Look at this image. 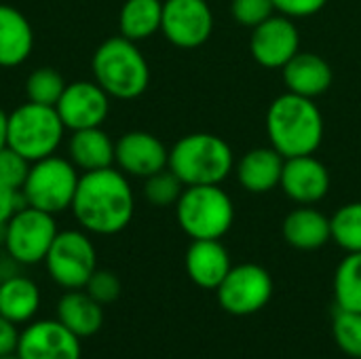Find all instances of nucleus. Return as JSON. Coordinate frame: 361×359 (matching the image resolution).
<instances>
[{"label": "nucleus", "instance_id": "ddd939ff", "mask_svg": "<svg viewBox=\"0 0 361 359\" xmlns=\"http://www.w3.org/2000/svg\"><path fill=\"white\" fill-rule=\"evenodd\" d=\"M19 359H80V339L70 332L57 317L36 320L19 332Z\"/></svg>", "mask_w": 361, "mask_h": 359}, {"label": "nucleus", "instance_id": "bb28decb", "mask_svg": "<svg viewBox=\"0 0 361 359\" xmlns=\"http://www.w3.org/2000/svg\"><path fill=\"white\" fill-rule=\"evenodd\" d=\"M332 241L347 254L361 252V201L343 205L330 218Z\"/></svg>", "mask_w": 361, "mask_h": 359}, {"label": "nucleus", "instance_id": "c756f323", "mask_svg": "<svg viewBox=\"0 0 361 359\" xmlns=\"http://www.w3.org/2000/svg\"><path fill=\"white\" fill-rule=\"evenodd\" d=\"M184 188L186 186L180 182V178L167 167V169L157 171L150 178H146V182H144V197L154 207H171V205L178 203V199L184 193Z\"/></svg>", "mask_w": 361, "mask_h": 359}, {"label": "nucleus", "instance_id": "0eeeda50", "mask_svg": "<svg viewBox=\"0 0 361 359\" xmlns=\"http://www.w3.org/2000/svg\"><path fill=\"white\" fill-rule=\"evenodd\" d=\"M80 171L70 159L51 154L30 165L27 178L19 193L25 205L55 216L72 207Z\"/></svg>", "mask_w": 361, "mask_h": 359}, {"label": "nucleus", "instance_id": "4be33fe9", "mask_svg": "<svg viewBox=\"0 0 361 359\" xmlns=\"http://www.w3.org/2000/svg\"><path fill=\"white\" fill-rule=\"evenodd\" d=\"M57 320L80 341L95 336L104 326V307L85 290H66L57 300Z\"/></svg>", "mask_w": 361, "mask_h": 359}, {"label": "nucleus", "instance_id": "473e14b6", "mask_svg": "<svg viewBox=\"0 0 361 359\" xmlns=\"http://www.w3.org/2000/svg\"><path fill=\"white\" fill-rule=\"evenodd\" d=\"M85 292H87L93 300H97L102 307H104V305H112V303L121 296V281H118V277H116L112 271H102V269H97V271L91 275V279L87 281Z\"/></svg>", "mask_w": 361, "mask_h": 359}, {"label": "nucleus", "instance_id": "4468645a", "mask_svg": "<svg viewBox=\"0 0 361 359\" xmlns=\"http://www.w3.org/2000/svg\"><path fill=\"white\" fill-rule=\"evenodd\" d=\"M300 51V32L292 17L275 13L252 30L250 53L269 70L283 68Z\"/></svg>", "mask_w": 361, "mask_h": 359}, {"label": "nucleus", "instance_id": "dca6fc26", "mask_svg": "<svg viewBox=\"0 0 361 359\" xmlns=\"http://www.w3.org/2000/svg\"><path fill=\"white\" fill-rule=\"evenodd\" d=\"M279 186L294 203L313 205L330 193V171L313 154L292 157L283 163Z\"/></svg>", "mask_w": 361, "mask_h": 359}, {"label": "nucleus", "instance_id": "e433bc0d", "mask_svg": "<svg viewBox=\"0 0 361 359\" xmlns=\"http://www.w3.org/2000/svg\"><path fill=\"white\" fill-rule=\"evenodd\" d=\"M6 125H8V114L0 108V150L6 146Z\"/></svg>", "mask_w": 361, "mask_h": 359}, {"label": "nucleus", "instance_id": "7c9ffc66", "mask_svg": "<svg viewBox=\"0 0 361 359\" xmlns=\"http://www.w3.org/2000/svg\"><path fill=\"white\" fill-rule=\"evenodd\" d=\"M233 19L243 28H256L277 13L273 0H233L231 2Z\"/></svg>", "mask_w": 361, "mask_h": 359}, {"label": "nucleus", "instance_id": "f704fd0d", "mask_svg": "<svg viewBox=\"0 0 361 359\" xmlns=\"http://www.w3.org/2000/svg\"><path fill=\"white\" fill-rule=\"evenodd\" d=\"M21 205H25L21 193H19V190H13V188L4 186V184L0 182V231L4 229V224L11 220V216H13Z\"/></svg>", "mask_w": 361, "mask_h": 359}, {"label": "nucleus", "instance_id": "a878e982", "mask_svg": "<svg viewBox=\"0 0 361 359\" xmlns=\"http://www.w3.org/2000/svg\"><path fill=\"white\" fill-rule=\"evenodd\" d=\"M334 298L338 309L361 313V252L347 254L336 267Z\"/></svg>", "mask_w": 361, "mask_h": 359}, {"label": "nucleus", "instance_id": "2eb2a0df", "mask_svg": "<svg viewBox=\"0 0 361 359\" xmlns=\"http://www.w3.org/2000/svg\"><path fill=\"white\" fill-rule=\"evenodd\" d=\"M114 163L125 176L146 180L152 174L167 169L169 150L157 135L148 131H129L116 142Z\"/></svg>", "mask_w": 361, "mask_h": 359}, {"label": "nucleus", "instance_id": "393cba45", "mask_svg": "<svg viewBox=\"0 0 361 359\" xmlns=\"http://www.w3.org/2000/svg\"><path fill=\"white\" fill-rule=\"evenodd\" d=\"M163 0H125L118 13L121 36L142 42L161 30Z\"/></svg>", "mask_w": 361, "mask_h": 359}, {"label": "nucleus", "instance_id": "20e7f679", "mask_svg": "<svg viewBox=\"0 0 361 359\" xmlns=\"http://www.w3.org/2000/svg\"><path fill=\"white\" fill-rule=\"evenodd\" d=\"M167 167L184 186L222 184L235 171V154L220 135L188 133L169 148Z\"/></svg>", "mask_w": 361, "mask_h": 359}, {"label": "nucleus", "instance_id": "f03ea898", "mask_svg": "<svg viewBox=\"0 0 361 359\" xmlns=\"http://www.w3.org/2000/svg\"><path fill=\"white\" fill-rule=\"evenodd\" d=\"M324 114L311 97L283 93L267 110V135L271 146L283 157L315 154L324 142Z\"/></svg>", "mask_w": 361, "mask_h": 359}, {"label": "nucleus", "instance_id": "f257e3e1", "mask_svg": "<svg viewBox=\"0 0 361 359\" xmlns=\"http://www.w3.org/2000/svg\"><path fill=\"white\" fill-rule=\"evenodd\" d=\"M70 212L89 235L110 237L125 231L135 212L129 176L114 167L80 174Z\"/></svg>", "mask_w": 361, "mask_h": 359}, {"label": "nucleus", "instance_id": "7ed1b4c3", "mask_svg": "<svg viewBox=\"0 0 361 359\" xmlns=\"http://www.w3.org/2000/svg\"><path fill=\"white\" fill-rule=\"evenodd\" d=\"M93 80L114 99H135L150 85V68L137 42L125 36L104 40L91 59Z\"/></svg>", "mask_w": 361, "mask_h": 359}, {"label": "nucleus", "instance_id": "f3484780", "mask_svg": "<svg viewBox=\"0 0 361 359\" xmlns=\"http://www.w3.org/2000/svg\"><path fill=\"white\" fill-rule=\"evenodd\" d=\"M190 281L203 290H218L233 269L231 254L220 239H195L184 256Z\"/></svg>", "mask_w": 361, "mask_h": 359}, {"label": "nucleus", "instance_id": "2f4dec72", "mask_svg": "<svg viewBox=\"0 0 361 359\" xmlns=\"http://www.w3.org/2000/svg\"><path fill=\"white\" fill-rule=\"evenodd\" d=\"M30 161L25 157H21L17 150L4 146L0 150V182L13 190H21L27 171H30Z\"/></svg>", "mask_w": 361, "mask_h": 359}, {"label": "nucleus", "instance_id": "1a4fd4ad", "mask_svg": "<svg viewBox=\"0 0 361 359\" xmlns=\"http://www.w3.org/2000/svg\"><path fill=\"white\" fill-rule=\"evenodd\" d=\"M44 267L61 290H85L97 271V252L89 233L82 229L59 231L44 258Z\"/></svg>", "mask_w": 361, "mask_h": 359}, {"label": "nucleus", "instance_id": "423d86ee", "mask_svg": "<svg viewBox=\"0 0 361 359\" xmlns=\"http://www.w3.org/2000/svg\"><path fill=\"white\" fill-rule=\"evenodd\" d=\"M66 135V127L55 106L25 102L8 114L6 146L17 150L30 163L57 152Z\"/></svg>", "mask_w": 361, "mask_h": 359}, {"label": "nucleus", "instance_id": "f8f14e48", "mask_svg": "<svg viewBox=\"0 0 361 359\" xmlns=\"http://www.w3.org/2000/svg\"><path fill=\"white\" fill-rule=\"evenodd\" d=\"M55 110L68 131L102 127L110 112V95L95 80H74L66 85Z\"/></svg>", "mask_w": 361, "mask_h": 359}, {"label": "nucleus", "instance_id": "6e6552de", "mask_svg": "<svg viewBox=\"0 0 361 359\" xmlns=\"http://www.w3.org/2000/svg\"><path fill=\"white\" fill-rule=\"evenodd\" d=\"M57 233L53 214L32 205H21L2 229L4 252L17 264L44 262Z\"/></svg>", "mask_w": 361, "mask_h": 359}, {"label": "nucleus", "instance_id": "412c9836", "mask_svg": "<svg viewBox=\"0 0 361 359\" xmlns=\"http://www.w3.org/2000/svg\"><path fill=\"white\" fill-rule=\"evenodd\" d=\"M34 49V30L27 17L11 4H0V68L21 66Z\"/></svg>", "mask_w": 361, "mask_h": 359}, {"label": "nucleus", "instance_id": "a211bd4d", "mask_svg": "<svg viewBox=\"0 0 361 359\" xmlns=\"http://www.w3.org/2000/svg\"><path fill=\"white\" fill-rule=\"evenodd\" d=\"M283 83L290 93L302 97H319L332 87V66L317 53L298 51L283 68Z\"/></svg>", "mask_w": 361, "mask_h": 359}, {"label": "nucleus", "instance_id": "72a5a7b5", "mask_svg": "<svg viewBox=\"0 0 361 359\" xmlns=\"http://www.w3.org/2000/svg\"><path fill=\"white\" fill-rule=\"evenodd\" d=\"M330 0H273L277 13L292 17V19H300V17H311L315 13H319Z\"/></svg>", "mask_w": 361, "mask_h": 359}, {"label": "nucleus", "instance_id": "c85d7f7f", "mask_svg": "<svg viewBox=\"0 0 361 359\" xmlns=\"http://www.w3.org/2000/svg\"><path fill=\"white\" fill-rule=\"evenodd\" d=\"M332 334L336 347L353 359H361V313L336 309L332 320Z\"/></svg>", "mask_w": 361, "mask_h": 359}, {"label": "nucleus", "instance_id": "6ab92c4d", "mask_svg": "<svg viewBox=\"0 0 361 359\" xmlns=\"http://www.w3.org/2000/svg\"><path fill=\"white\" fill-rule=\"evenodd\" d=\"M286 159L273 146L252 148L235 165L239 184L252 195H267L279 186Z\"/></svg>", "mask_w": 361, "mask_h": 359}, {"label": "nucleus", "instance_id": "c9c22d12", "mask_svg": "<svg viewBox=\"0 0 361 359\" xmlns=\"http://www.w3.org/2000/svg\"><path fill=\"white\" fill-rule=\"evenodd\" d=\"M17 343H19L17 326L0 315V358L2 355H13L17 351Z\"/></svg>", "mask_w": 361, "mask_h": 359}, {"label": "nucleus", "instance_id": "4c0bfd02", "mask_svg": "<svg viewBox=\"0 0 361 359\" xmlns=\"http://www.w3.org/2000/svg\"><path fill=\"white\" fill-rule=\"evenodd\" d=\"M0 359H19V358H17V353H13V355H2Z\"/></svg>", "mask_w": 361, "mask_h": 359}, {"label": "nucleus", "instance_id": "cd10ccee", "mask_svg": "<svg viewBox=\"0 0 361 359\" xmlns=\"http://www.w3.org/2000/svg\"><path fill=\"white\" fill-rule=\"evenodd\" d=\"M66 89L63 76L55 68H36L25 78V97L27 102L42 104V106H55Z\"/></svg>", "mask_w": 361, "mask_h": 359}, {"label": "nucleus", "instance_id": "9b49d317", "mask_svg": "<svg viewBox=\"0 0 361 359\" xmlns=\"http://www.w3.org/2000/svg\"><path fill=\"white\" fill-rule=\"evenodd\" d=\"M163 36L180 49L205 44L214 32V13L207 0H163Z\"/></svg>", "mask_w": 361, "mask_h": 359}, {"label": "nucleus", "instance_id": "aec40b11", "mask_svg": "<svg viewBox=\"0 0 361 359\" xmlns=\"http://www.w3.org/2000/svg\"><path fill=\"white\" fill-rule=\"evenodd\" d=\"M281 231L286 243L300 252H315L332 241L330 218L311 205H300L292 209L286 216Z\"/></svg>", "mask_w": 361, "mask_h": 359}, {"label": "nucleus", "instance_id": "9d476101", "mask_svg": "<svg viewBox=\"0 0 361 359\" xmlns=\"http://www.w3.org/2000/svg\"><path fill=\"white\" fill-rule=\"evenodd\" d=\"M275 292L271 273L254 262L237 264L218 286V305L235 317H247L262 311Z\"/></svg>", "mask_w": 361, "mask_h": 359}, {"label": "nucleus", "instance_id": "5701e85b", "mask_svg": "<svg viewBox=\"0 0 361 359\" xmlns=\"http://www.w3.org/2000/svg\"><path fill=\"white\" fill-rule=\"evenodd\" d=\"M114 150L116 142H112V138L102 127L72 131V138L68 142V159L76 165L80 174L112 167Z\"/></svg>", "mask_w": 361, "mask_h": 359}, {"label": "nucleus", "instance_id": "b1692460", "mask_svg": "<svg viewBox=\"0 0 361 359\" xmlns=\"http://www.w3.org/2000/svg\"><path fill=\"white\" fill-rule=\"evenodd\" d=\"M40 309V290L25 275H8L0 279V315L15 326L30 324Z\"/></svg>", "mask_w": 361, "mask_h": 359}, {"label": "nucleus", "instance_id": "39448f33", "mask_svg": "<svg viewBox=\"0 0 361 359\" xmlns=\"http://www.w3.org/2000/svg\"><path fill=\"white\" fill-rule=\"evenodd\" d=\"M180 229L195 239H222L235 222V203L220 184L186 186L176 203Z\"/></svg>", "mask_w": 361, "mask_h": 359}]
</instances>
